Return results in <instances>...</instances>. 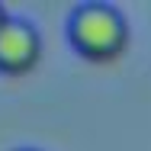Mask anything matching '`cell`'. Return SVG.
<instances>
[{
    "label": "cell",
    "instance_id": "cell-1",
    "mask_svg": "<svg viewBox=\"0 0 151 151\" xmlns=\"http://www.w3.org/2000/svg\"><path fill=\"white\" fill-rule=\"evenodd\" d=\"M68 42L71 48L87 61H116L129 48V19L116 3H106V0H84L77 3L71 13H68Z\"/></svg>",
    "mask_w": 151,
    "mask_h": 151
},
{
    "label": "cell",
    "instance_id": "cell-2",
    "mask_svg": "<svg viewBox=\"0 0 151 151\" xmlns=\"http://www.w3.org/2000/svg\"><path fill=\"white\" fill-rule=\"evenodd\" d=\"M42 58V35L26 16H6L0 26V74H26Z\"/></svg>",
    "mask_w": 151,
    "mask_h": 151
},
{
    "label": "cell",
    "instance_id": "cell-3",
    "mask_svg": "<svg viewBox=\"0 0 151 151\" xmlns=\"http://www.w3.org/2000/svg\"><path fill=\"white\" fill-rule=\"evenodd\" d=\"M6 16H10V10H6V6H3V3H0V26H3V23H6Z\"/></svg>",
    "mask_w": 151,
    "mask_h": 151
},
{
    "label": "cell",
    "instance_id": "cell-4",
    "mask_svg": "<svg viewBox=\"0 0 151 151\" xmlns=\"http://www.w3.org/2000/svg\"><path fill=\"white\" fill-rule=\"evenodd\" d=\"M16 151H35V148H16Z\"/></svg>",
    "mask_w": 151,
    "mask_h": 151
}]
</instances>
